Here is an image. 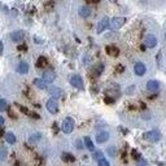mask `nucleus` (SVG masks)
I'll return each mask as SVG.
<instances>
[{"label": "nucleus", "mask_w": 166, "mask_h": 166, "mask_svg": "<svg viewBox=\"0 0 166 166\" xmlns=\"http://www.w3.org/2000/svg\"><path fill=\"white\" fill-rule=\"evenodd\" d=\"M4 125V118L3 117H0V127H2Z\"/></svg>", "instance_id": "nucleus-36"}, {"label": "nucleus", "mask_w": 166, "mask_h": 166, "mask_svg": "<svg viewBox=\"0 0 166 166\" xmlns=\"http://www.w3.org/2000/svg\"><path fill=\"white\" fill-rule=\"evenodd\" d=\"M34 84L37 86L38 88H40V90H46L48 87V83L44 81V79H40V78L34 79Z\"/></svg>", "instance_id": "nucleus-16"}, {"label": "nucleus", "mask_w": 166, "mask_h": 166, "mask_svg": "<svg viewBox=\"0 0 166 166\" xmlns=\"http://www.w3.org/2000/svg\"><path fill=\"white\" fill-rule=\"evenodd\" d=\"M115 70H117V71H118V73H122V71H123V70H125V68H123V66H122V65H118V66H117V68H115Z\"/></svg>", "instance_id": "nucleus-33"}, {"label": "nucleus", "mask_w": 166, "mask_h": 166, "mask_svg": "<svg viewBox=\"0 0 166 166\" xmlns=\"http://www.w3.org/2000/svg\"><path fill=\"white\" fill-rule=\"evenodd\" d=\"M86 3H88V4H97V3H100V0H86Z\"/></svg>", "instance_id": "nucleus-32"}, {"label": "nucleus", "mask_w": 166, "mask_h": 166, "mask_svg": "<svg viewBox=\"0 0 166 166\" xmlns=\"http://www.w3.org/2000/svg\"><path fill=\"white\" fill-rule=\"evenodd\" d=\"M138 161H139L138 162V166H147V161L146 160H141V158H139Z\"/></svg>", "instance_id": "nucleus-30"}, {"label": "nucleus", "mask_w": 166, "mask_h": 166, "mask_svg": "<svg viewBox=\"0 0 166 166\" xmlns=\"http://www.w3.org/2000/svg\"><path fill=\"white\" fill-rule=\"evenodd\" d=\"M25 38V33L24 31H21V30H17V31H13L11 34V39L13 42H16V43H20V42H22Z\"/></svg>", "instance_id": "nucleus-8"}, {"label": "nucleus", "mask_w": 166, "mask_h": 166, "mask_svg": "<svg viewBox=\"0 0 166 166\" xmlns=\"http://www.w3.org/2000/svg\"><path fill=\"white\" fill-rule=\"evenodd\" d=\"M55 78H56V74L53 73V71L52 70H47V71L43 73V78L42 79H44L47 83H52L55 81Z\"/></svg>", "instance_id": "nucleus-11"}, {"label": "nucleus", "mask_w": 166, "mask_h": 166, "mask_svg": "<svg viewBox=\"0 0 166 166\" xmlns=\"http://www.w3.org/2000/svg\"><path fill=\"white\" fill-rule=\"evenodd\" d=\"M105 51H106L108 55H109V56H113V57H117V56L119 55V49H118L117 47H115V46H113V44L106 46Z\"/></svg>", "instance_id": "nucleus-13"}, {"label": "nucleus", "mask_w": 166, "mask_h": 166, "mask_svg": "<svg viewBox=\"0 0 166 166\" xmlns=\"http://www.w3.org/2000/svg\"><path fill=\"white\" fill-rule=\"evenodd\" d=\"M61 158H62L65 162H74V161H75V157H74L73 155L68 153V152H64V153L61 155Z\"/></svg>", "instance_id": "nucleus-18"}, {"label": "nucleus", "mask_w": 166, "mask_h": 166, "mask_svg": "<svg viewBox=\"0 0 166 166\" xmlns=\"http://www.w3.org/2000/svg\"><path fill=\"white\" fill-rule=\"evenodd\" d=\"M92 158L93 160H100V158H103V152H100V150H96V152L92 153Z\"/></svg>", "instance_id": "nucleus-27"}, {"label": "nucleus", "mask_w": 166, "mask_h": 166, "mask_svg": "<svg viewBox=\"0 0 166 166\" xmlns=\"http://www.w3.org/2000/svg\"><path fill=\"white\" fill-rule=\"evenodd\" d=\"M108 139H109V132H106V131H101L96 135V143H99V144L105 143Z\"/></svg>", "instance_id": "nucleus-12"}, {"label": "nucleus", "mask_w": 166, "mask_h": 166, "mask_svg": "<svg viewBox=\"0 0 166 166\" xmlns=\"http://www.w3.org/2000/svg\"><path fill=\"white\" fill-rule=\"evenodd\" d=\"M70 84L73 86V87L78 88V90H83L84 88V84H83V79L81 75L78 74H74L73 77L70 78Z\"/></svg>", "instance_id": "nucleus-3"}, {"label": "nucleus", "mask_w": 166, "mask_h": 166, "mask_svg": "<svg viewBox=\"0 0 166 166\" xmlns=\"http://www.w3.org/2000/svg\"><path fill=\"white\" fill-rule=\"evenodd\" d=\"M108 26H109V18H108V17H104V18L97 24V29H96L97 34H101Z\"/></svg>", "instance_id": "nucleus-9"}, {"label": "nucleus", "mask_w": 166, "mask_h": 166, "mask_svg": "<svg viewBox=\"0 0 166 166\" xmlns=\"http://www.w3.org/2000/svg\"><path fill=\"white\" fill-rule=\"evenodd\" d=\"M108 153H109L112 157H114L115 153H117V149H115L114 147H109V148H108Z\"/></svg>", "instance_id": "nucleus-29"}, {"label": "nucleus", "mask_w": 166, "mask_h": 166, "mask_svg": "<svg viewBox=\"0 0 166 166\" xmlns=\"http://www.w3.org/2000/svg\"><path fill=\"white\" fill-rule=\"evenodd\" d=\"M46 106H47V110L49 113H52V114H56L57 112H59V104H57V100L53 99V97L48 100Z\"/></svg>", "instance_id": "nucleus-5"}, {"label": "nucleus", "mask_w": 166, "mask_h": 166, "mask_svg": "<svg viewBox=\"0 0 166 166\" xmlns=\"http://www.w3.org/2000/svg\"><path fill=\"white\" fill-rule=\"evenodd\" d=\"M146 71H147V68H146V65H144L143 62H136L134 65V73L136 75L141 77V75L146 74Z\"/></svg>", "instance_id": "nucleus-6"}, {"label": "nucleus", "mask_w": 166, "mask_h": 166, "mask_svg": "<svg viewBox=\"0 0 166 166\" xmlns=\"http://www.w3.org/2000/svg\"><path fill=\"white\" fill-rule=\"evenodd\" d=\"M5 140L9 144H14L16 143V135H14L13 132H7L5 134Z\"/></svg>", "instance_id": "nucleus-21"}, {"label": "nucleus", "mask_w": 166, "mask_h": 166, "mask_svg": "<svg viewBox=\"0 0 166 166\" xmlns=\"http://www.w3.org/2000/svg\"><path fill=\"white\" fill-rule=\"evenodd\" d=\"M48 92H49V95H51L53 99H59L64 95V91L60 88V87H56V86H52V87H49L48 88Z\"/></svg>", "instance_id": "nucleus-7"}, {"label": "nucleus", "mask_w": 166, "mask_h": 166, "mask_svg": "<svg viewBox=\"0 0 166 166\" xmlns=\"http://www.w3.org/2000/svg\"><path fill=\"white\" fill-rule=\"evenodd\" d=\"M110 2H113V0H110Z\"/></svg>", "instance_id": "nucleus-40"}, {"label": "nucleus", "mask_w": 166, "mask_h": 166, "mask_svg": "<svg viewBox=\"0 0 166 166\" xmlns=\"http://www.w3.org/2000/svg\"><path fill=\"white\" fill-rule=\"evenodd\" d=\"M8 110V101L5 99H0V112Z\"/></svg>", "instance_id": "nucleus-23"}, {"label": "nucleus", "mask_w": 166, "mask_h": 166, "mask_svg": "<svg viewBox=\"0 0 166 166\" xmlns=\"http://www.w3.org/2000/svg\"><path fill=\"white\" fill-rule=\"evenodd\" d=\"M104 101H105V103H108V104H112V103L114 101V99H110V97H105V99H104Z\"/></svg>", "instance_id": "nucleus-34"}, {"label": "nucleus", "mask_w": 166, "mask_h": 166, "mask_svg": "<svg viewBox=\"0 0 166 166\" xmlns=\"http://www.w3.org/2000/svg\"><path fill=\"white\" fill-rule=\"evenodd\" d=\"M103 70H104V65L103 64H97L96 66H95V74L96 75H100L103 73Z\"/></svg>", "instance_id": "nucleus-24"}, {"label": "nucleus", "mask_w": 166, "mask_h": 166, "mask_svg": "<svg viewBox=\"0 0 166 166\" xmlns=\"http://www.w3.org/2000/svg\"><path fill=\"white\" fill-rule=\"evenodd\" d=\"M144 138L149 141H152V143H156L161 139V134L158 130H152V131H148V132L144 134Z\"/></svg>", "instance_id": "nucleus-4"}, {"label": "nucleus", "mask_w": 166, "mask_h": 166, "mask_svg": "<svg viewBox=\"0 0 166 166\" xmlns=\"http://www.w3.org/2000/svg\"><path fill=\"white\" fill-rule=\"evenodd\" d=\"M61 130L65 132V134H70L73 132L74 130V119L70 118V117H66L64 121H62V125H61Z\"/></svg>", "instance_id": "nucleus-1"}, {"label": "nucleus", "mask_w": 166, "mask_h": 166, "mask_svg": "<svg viewBox=\"0 0 166 166\" xmlns=\"http://www.w3.org/2000/svg\"><path fill=\"white\" fill-rule=\"evenodd\" d=\"M48 65V61H47V59L44 56H40L39 59H38V61H37V66L38 68H46Z\"/></svg>", "instance_id": "nucleus-20"}, {"label": "nucleus", "mask_w": 166, "mask_h": 166, "mask_svg": "<svg viewBox=\"0 0 166 166\" xmlns=\"http://www.w3.org/2000/svg\"><path fill=\"white\" fill-rule=\"evenodd\" d=\"M17 71L20 74H27L29 73V64L25 61H21L17 66Z\"/></svg>", "instance_id": "nucleus-15"}, {"label": "nucleus", "mask_w": 166, "mask_h": 166, "mask_svg": "<svg viewBox=\"0 0 166 166\" xmlns=\"http://www.w3.org/2000/svg\"><path fill=\"white\" fill-rule=\"evenodd\" d=\"M3 52H4V44H3V42H0V56L3 55Z\"/></svg>", "instance_id": "nucleus-35"}, {"label": "nucleus", "mask_w": 166, "mask_h": 166, "mask_svg": "<svg viewBox=\"0 0 166 166\" xmlns=\"http://www.w3.org/2000/svg\"><path fill=\"white\" fill-rule=\"evenodd\" d=\"M156 44H157L156 37H155V35H152V34H148L146 37V46L148 48H153V47H156Z\"/></svg>", "instance_id": "nucleus-10"}, {"label": "nucleus", "mask_w": 166, "mask_h": 166, "mask_svg": "<svg viewBox=\"0 0 166 166\" xmlns=\"http://www.w3.org/2000/svg\"><path fill=\"white\" fill-rule=\"evenodd\" d=\"M40 138H42V134H34V135H31L30 136V141L31 143H37L38 140H40Z\"/></svg>", "instance_id": "nucleus-26"}, {"label": "nucleus", "mask_w": 166, "mask_h": 166, "mask_svg": "<svg viewBox=\"0 0 166 166\" xmlns=\"http://www.w3.org/2000/svg\"><path fill=\"white\" fill-rule=\"evenodd\" d=\"M79 16L83 17V18L90 17V16H91V11H90L88 7H86V5L81 7V8H79Z\"/></svg>", "instance_id": "nucleus-17"}, {"label": "nucleus", "mask_w": 166, "mask_h": 166, "mask_svg": "<svg viewBox=\"0 0 166 166\" xmlns=\"http://www.w3.org/2000/svg\"><path fill=\"white\" fill-rule=\"evenodd\" d=\"M8 156V149L7 147H0V161H4Z\"/></svg>", "instance_id": "nucleus-22"}, {"label": "nucleus", "mask_w": 166, "mask_h": 166, "mask_svg": "<svg viewBox=\"0 0 166 166\" xmlns=\"http://www.w3.org/2000/svg\"><path fill=\"white\" fill-rule=\"evenodd\" d=\"M18 49H20V51H22V49H26V46H20Z\"/></svg>", "instance_id": "nucleus-37"}, {"label": "nucleus", "mask_w": 166, "mask_h": 166, "mask_svg": "<svg viewBox=\"0 0 166 166\" xmlns=\"http://www.w3.org/2000/svg\"><path fill=\"white\" fill-rule=\"evenodd\" d=\"M126 24V18L125 17H114L112 18V21H109V26L113 30H118Z\"/></svg>", "instance_id": "nucleus-2"}, {"label": "nucleus", "mask_w": 166, "mask_h": 166, "mask_svg": "<svg viewBox=\"0 0 166 166\" xmlns=\"http://www.w3.org/2000/svg\"><path fill=\"white\" fill-rule=\"evenodd\" d=\"M53 7H55V3H53V2H48V3L44 5V9H46V11H51V9H53Z\"/></svg>", "instance_id": "nucleus-28"}, {"label": "nucleus", "mask_w": 166, "mask_h": 166, "mask_svg": "<svg viewBox=\"0 0 166 166\" xmlns=\"http://www.w3.org/2000/svg\"><path fill=\"white\" fill-rule=\"evenodd\" d=\"M97 166H110V164H109V161L106 160V158H100V160L97 161Z\"/></svg>", "instance_id": "nucleus-25"}, {"label": "nucleus", "mask_w": 166, "mask_h": 166, "mask_svg": "<svg viewBox=\"0 0 166 166\" xmlns=\"http://www.w3.org/2000/svg\"><path fill=\"white\" fill-rule=\"evenodd\" d=\"M53 130H55V132H57V123H53Z\"/></svg>", "instance_id": "nucleus-38"}, {"label": "nucleus", "mask_w": 166, "mask_h": 166, "mask_svg": "<svg viewBox=\"0 0 166 166\" xmlns=\"http://www.w3.org/2000/svg\"><path fill=\"white\" fill-rule=\"evenodd\" d=\"M165 38H166V34H165Z\"/></svg>", "instance_id": "nucleus-39"}, {"label": "nucleus", "mask_w": 166, "mask_h": 166, "mask_svg": "<svg viewBox=\"0 0 166 166\" xmlns=\"http://www.w3.org/2000/svg\"><path fill=\"white\" fill-rule=\"evenodd\" d=\"M84 146H86V148H87V149L92 150V152L95 150V146H93L91 138H88V136H86V138H84Z\"/></svg>", "instance_id": "nucleus-19"}, {"label": "nucleus", "mask_w": 166, "mask_h": 166, "mask_svg": "<svg viewBox=\"0 0 166 166\" xmlns=\"http://www.w3.org/2000/svg\"><path fill=\"white\" fill-rule=\"evenodd\" d=\"M160 88V82L158 81H148L147 83V90L148 91H152V92H156Z\"/></svg>", "instance_id": "nucleus-14"}, {"label": "nucleus", "mask_w": 166, "mask_h": 166, "mask_svg": "<svg viewBox=\"0 0 166 166\" xmlns=\"http://www.w3.org/2000/svg\"><path fill=\"white\" fill-rule=\"evenodd\" d=\"M132 157L135 158V160H139V158H140V155L136 152V150H132Z\"/></svg>", "instance_id": "nucleus-31"}]
</instances>
